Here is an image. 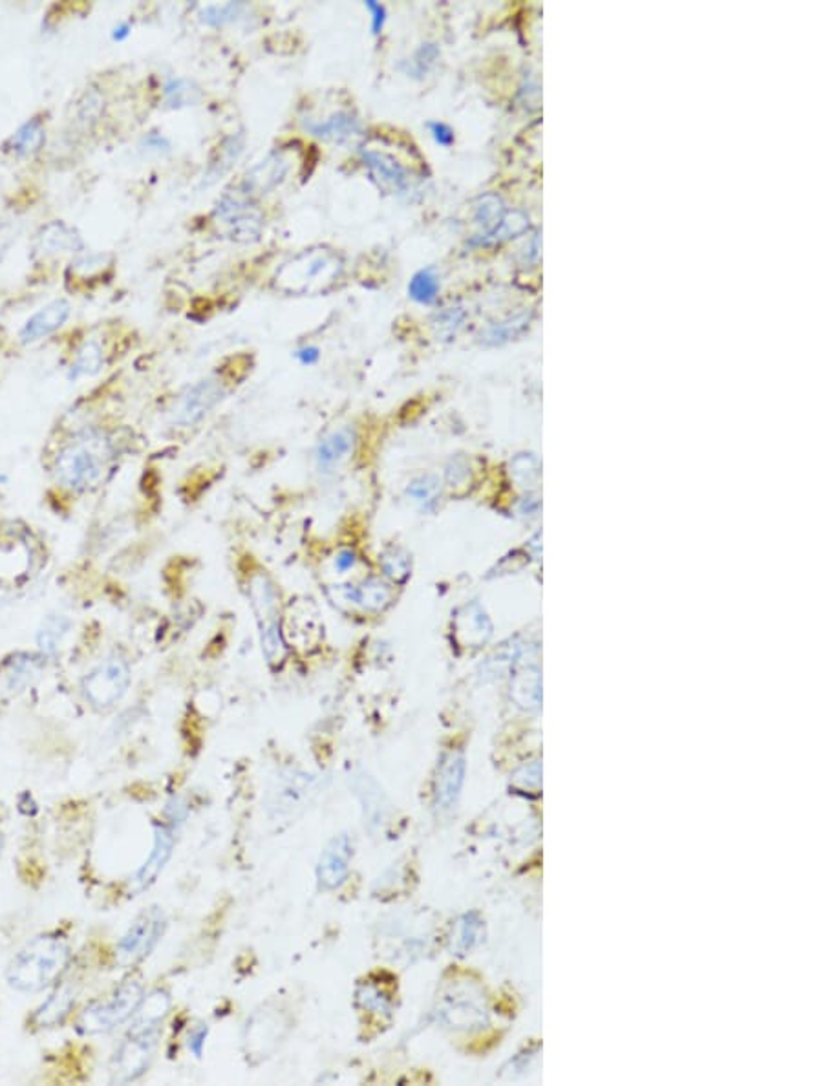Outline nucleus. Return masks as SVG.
Returning <instances> with one entry per match:
<instances>
[{"instance_id":"obj_42","label":"nucleus","mask_w":823,"mask_h":1086,"mask_svg":"<svg viewBox=\"0 0 823 1086\" xmlns=\"http://www.w3.org/2000/svg\"><path fill=\"white\" fill-rule=\"evenodd\" d=\"M207 1033H209V1028H207V1024H199V1027L194 1028L191 1035H188V1050H191L196 1057H202V1054H204Z\"/></svg>"},{"instance_id":"obj_9","label":"nucleus","mask_w":823,"mask_h":1086,"mask_svg":"<svg viewBox=\"0 0 823 1086\" xmlns=\"http://www.w3.org/2000/svg\"><path fill=\"white\" fill-rule=\"evenodd\" d=\"M167 916L162 908H149L136 916L118 942V960L124 966L149 957L167 931Z\"/></svg>"},{"instance_id":"obj_13","label":"nucleus","mask_w":823,"mask_h":1086,"mask_svg":"<svg viewBox=\"0 0 823 1086\" xmlns=\"http://www.w3.org/2000/svg\"><path fill=\"white\" fill-rule=\"evenodd\" d=\"M356 855V844L350 834H339L329 839L317 864V886L321 891H335L350 877L351 861Z\"/></svg>"},{"instance_id":"obj_10","label":"nucleus","mask_w":823,"mask_h":1086,"mask_svg":"<svg viewBox=\"0 0 823 1086\" xmlns=\"http://www.w3.org/2000/svg\"><path fill=\"white\" fill-rule=\"evenodd\" d=\"M226 382L221 381L220 377H205L202 381L185 388L182 395L176 399L171 412V423L176 428H194L226 399Z\"/></svg>"},{"instance_id":"obj_20","label":"nucleus","mask_w":823,"mask_h":1086,"mask_svg":"<svg viewBox=\"0 0 823 1086\" xmlns=\"http://www.w3.org/2000/svg\"><path fill=\"white\" fill-rule=\"evenodd\" d=\"M302 129L306 130L307 134H312L313 138L334 141V143H340V145L346 143V141L356 140V138L362 135L361 119L351 112H337L334 116H329V118L323 119V121L304 119L302 121Z\"/></svg>"},{"instance_id":"obj_4","label":"nucleus","mask_w":823,"mask_h":1086,"mask_svg":"<svg viewBox=\"0 0 823 1086\" xmlns=\"http://www.w3.org/2000/svg\"><path fill=\"white\" fill-rule=\"evenodd\" d=\"M246 591L259 628L266 662L274 670L282 667L288 656V642L280 619V595L277 586L266 571H255L248 576Z\"/></svg>"},{"instance_id":"obj_23","label":"nucleus","mask_w":823,"mask_h":1086,"mask_svg":"<svg viewBox=\"0 0 823 1086\" xmlns=\"http://www.w3.org/2000/svg\"><path fill=\"white\" fill-rule=\"evenodd\" d=\"M243 146H246V134L242 130L224 138L220 145L216 146L215 154L210 156L209 165L205 169L202 187H209L213 183L218 182L224 174L229 173L232 165L238 162V158L242 156Z\"/></svg>"},{"instance_id":"obj_15","label":"nucleus","mask_w":823,"mask_h":1086,"mask_svg":"<svg viewBox=\"0 0 823 1086\" xmlns=\"http://www.w3.org/2000/svg\"><path fill=\"white\" fill-rule=\"evenodd\" d=\"M174 844H176V836H174L173 825L163 823V825H158L154 828L151 855L132 878L136 891H145V889L151 888L152 883L156 882L158 877L162 875L163 869L171 860V856H173Z\"/></svg>"},{"instance_id":"obj_8","label":"nucleus","mask_w":823,"mask_h":1086,"mask_svg":"<svg viewBox=\"0 0 823 1086\" xmlns=\"http://www.w3.org/2000/svg\"><path fill=\"white\" fill-rule=\"evenodd\" d=\"M132 672L123 656L108 655L91 667L83 678V695L96 710H108L118 705L129 692Z\"/></svg>"},{"instance_id":"obj_40","label":"nucleus","mask_w":823,"mask_h":1086,"mask_svg":"<svg viewBox=\"0 0 823 1086\" xmlns=\"http://www.w3.org/2000/svg\"><path fill=\"white\" fill-rule=\"evenodd\" d=\"M365 8L370 11L371 15V35H376L377 37V35H381L385 24H387V8L381 2H376V0H366Z\"/></svg>"},{"instance_id":"obj_2","label":"nucleus","mask_w":823,"mask_h":1086,"mask_svg":"<svg viewBox=\"0 0 823 1086\" xmlns=\"http://www.w3.org/2000/svg\"><path fill=\"white\" fill-rule=\"evenodd\" d=\"M169 1006H171V997L165 991H156L151 997H145L138 1010L140 1013L138 1021L132 1024L123 1043L119 1044V1049L113 1054L110 1065L112 1083L127 1085L140 1079L149 1071Z\"/></svg>"},{"instance_id":"obj_43","label":"nucleus","mask_w":823,"mask_h":1086,"mask_svg":"<svg viewBox=\"0 0 823 1086\" xmlns=\"http://www.w3.org/2000/svg\"><path fill=\"white\" fill-rule=\"evenodd\" d=\"M334 564L335 569L339 571V573L354 569L357 564L356 551L350 547L340 549L339 553L335 554Z\"/></svg>"},{"instance_id":"obj_26","label":"nucleus","mask_w":823,"mask_h":1086,"mask_svg":"<svg viewBox=\"0 0 823 1086\" xmlns=\"http://www.w3.org/2000/svg\"><path fill=\"white\" fill-rule=\"evenodd\" d=\"M72 619L63 613H50L43 619L37 630L39 651L44 656H52L65 644V639L72 630Z\"/></svg>"},{"instance_id":"obj_38","label":"nucleus","mask_w":823,"mask_h":1086,"mask_svg":"<svg viewBox=\"0 0 823 1086\" xmlns=\"http://www.w3.org/2000/svg\"><path fill=\"white\" fill-rule=\"evenodd\" d=\"M463 321H465V309L462 307H447L445 312L440 313L436 317V329L437 335H445V337H453L457 329L462 328Z\"/></svg>"},{"instance_id":"obj_44","label":"nucleus","mask_w":823,"mask_h":1086,"mask_svg":"<svg viewBox=\"0 0 823 1086\" xmlns=\"http://www.w3.org/2000/svg\"><path fill=\"white\" fill-rule=\"evenodd\" d=\"M143 146H147L151 152H156V154H167V152H171V141L165 135L158 134V132L147 134L143 138Z\"/></svg>"},{"instance_id":"obj_35","label":"nucleus","mask_w":823,"mask_h":1086,"mask_svg":"<svg viewBox=\"0 0 823 1086\" xmlns=\"http://www.w3.org/2000/svg\"><path fill=\"white\" fill-rule=\"evenodd\" d=\"M356 1000L362 1010L371 1011V1013H377V1016L390 1013V1008H392V1000L388 997L387 991H382L373 982H361V985L357 986Z\"/></svg>"},{"instance_id":"obj_5","label":"nucleus","mask_w":823,"mask_h":1086,"mask_svg":"<svg viewBox=\"0 0 823 1086\" xmlns=\"http://www.w3.org/2000/svg\"><path fill=\"white\" fill-rule=\"evenodd\" d=\"M343 259L329 249H310L285 262L274 285L290 295H317L328 291L343 273Z\"/></svg>"},{"instance_id":"obj_19","label":"nucleus","mask_w":823,"mask_h":1086,"mask_svg":"<svg viewBox=\"0 0 823 1086\" xmlns=\"http://www.w3.org/2000/svg\"><path fill=\"white\" fill-rule=\"evenodd\" d=\"M71 315V302L65 301V298L52 301L28 318L19 332V339H21L22 345H33V343L46 339L48 335L63 328Z\"/></svg>"},{"instance_id":"obj_29","label":"nucleus","mask_w":823,"mask_h":1086,"mask_svg":"<svg viewBox=\"0 0 823 1086\" xmlns=\"http://www.w3.org/2000/svg\"><path fill=\"white\" fill-rule=\"evenodd\" d=\"M163 97L169 108L194 107L202 101V90L196 83L183 77L169 79L163 87Z\"/></svg>"},{"instance_id":"obj_21","label":"nucleus","mask_w":823,"mask_h":1086,"mask_svg":"<svg viewBox=\"0 0 823 1086\" xmlns=\"http://www.w3.org/2000/svg\"><path fill=\"white\" fill-rule=\"evenodd\" d=\"M351 789H354L357 800L361 803L362 817H365V825L368 827V830L373 834L381 833V825L385 822V811H387L381 785L377 783L376 778H371L366 772H359L351 780Z\"/></svg>"},{"instance_id":"obj_3","label":"nucleus","mask_w":823,"mask_h":1086,"mask_svg":"<svg viewBox=\"0 0 823 1086\" xmlns=\"http://www.w3.org/2000/svg\"><path fill=\"white\" fill-rule=\"evenodd\" d=\"M71 958V944L65 936L57 933L35 936L11 958L6 980L15 991L37 993L65 974Z\"/></svg>"},{"instance_id":"obj_22","label":"nucleus","mask_w":823,"mask_h":1086,"mask_svg":"<svg viewBox=\"0 0 823 1086\" xmlns=\"http://www.w3.org/2000/svg\"><path fill=\"white\" fill-rule=\"evenodd\" d=\"M74 251H83V240L72 227L63 221H52L37 232L35 238V253L43 257H57V254Z\"/></svg>"},{"instance_id":"obj_1","label":"nucleus","mask_w":823,"mask_h":1086,"mask_svg":"<svg viewBox=\"0 0 823 1086\" xmlns=\"http://www.w3.org/2000/svg\"><path fill=\"white\" fill-rule=\"evenodd\" d=\"M113 456L116 445L108 434L94 426L77 432L55 456V481L71 492H88L101 484Z\"/></svg>"},{"instance_id":"obj_30","label":"nucleus","mask_w":823,"mask_h":1086,"mask_svg":"<svg viewBox=\"0 0 823 1086\" xmlns=\"http://www.w3.org/2000/svg\"><path fill=\"white\" fill-rule=\"evenodd\" d=\"M379 567H381L385 580L401 584L410 575V556L403 547L390 545L379 554Z\"/></svg>"},{"instance_id":"obj_18","label":"nucleus","mask_w":823,"mask_h":1086,"mask_svg":"<svg viewBox=\"0 0 823 1086\" xmlns=\"http://www.w3.org/2000/svg\"><path fill=\"white\" fill-rule=\"evenodd\" d=\"M340 597L365 613H382L392 602V586L381 576H368L359 584L337 586Z\"/></svg>"},{"instance_id":"obj_33","label":"nucleus","mask_w":823,"mask_h":1086,"mask_svg":"<svg viewBox=\"0 0 823 1086\" xmlns=\"http://www.w3.org/2000/svg\"><path fill=\"white\" fill-rule=\"evenodd\" d=\"M246 8L248 6L243 4V2L205 6L204 10L199 11V21L204 22L205 26L224 28L227 24L237 22L242 17Z\"/></svg>"},{"instance_id":"obj_25","label":"nucleus","mask_w":823,"mask_h":1086,"mask_svg":"<svg viewBox=\"0 0 823 1086\" xmlns=\"http://www.w3.org/2000/svg\"><path fill=\"white\" fill-rule=\"evenodd\" d=\"M76 1004V993L72 988H61L54 996L44 1000L35 1011V1024L39 1028L59 1027L65 1022L66 1017L71 1016L72 1008Z\"/></svg>"},{"instance_id":"obj_24","label":"nucleus","mask_w":823,"mask_h":1086,"mask_svg":"<svg viewBox=\"0 0 823 1086\" xmlns=\"http://www.w3.org/2000/svg\"><path fill=\"white\" fill-rule=\"evenodd\" d=\"M44 659L46 656L33 655V653H17L4 664L6 688L10 692H22L30 686L35 678L41 677L44 670Z\"/></svg>"},{"instance_id":"obj_47","label":"nucleus","mask_w":823,"mask_h":1086,"mask_svg":"<svg viewBox=\"0 0 823 1086\" xmlns=\"http://www.w3.org/2000/svg\"><path fill=\"white\" fill-rule=\"evenodd\" d=\"M2 847H4V838H2V834H0V855H2Z\"/></svg>"},{"instance_id":"obj_46","label":"nucleus","mask_w":823,"mask_h":1086,"mask_svg":"<svg viewBox=\"0 0 823 1086\" xmlns=\"http://www.w3.org/2000/svg\"><path fill=\"white\" fill-rule=\"evenodd\" d=\"M130 32H132V28H130L129 22H123V24H119V26L116 28V30H113L112 39L113 41H118V43H121V41H124V39L129 37Z\"/></svg>"},{"instance_id":"obj_32","label":"nucleus","mask_w":823,"mask_h":1086,"mask_svg":"<svg viewBox=\"0 0 823 1086\" xmlns=\"http://www.w3.org/2000/svg\"><path fill=\"white\" fill-rule=\"evenodd\" d=\"M440 287H442V284H440V279H437L436 270L434 268H426V270L418 271L412 276V280H410L409 295L418 304L432 306L437 301Z\"/></svg>"},{"instance_id":"obj_14","label":"nucleus","mask_w":823,"mask_h":1086,"mask_svg":"<svg viewBox=\"0 0 823 1086\" xmlns=\"http://www.w3.org/2000/svg\"><path fill=\"white\" fill-rule=\"evenodd\" d=\"M291 163L282 152H271L270 156L257 163L246 176L240 185H237L249 198H262L266 194L273 193L280 183L284 182L290 173Z\"/></svg>"},{"instance_id":"obj_36","label":"nucleus","mask_w":823,"mask_h":1086,"mask_svg":"<svg viewBox=\"0 0 823 1086\" xmlns=\"http://www.w3.org/2000/svg\"><path fill=\"white\" fill-rule=\"evenodd\" d=\"M526 227H528L526 216L520 215V213H509V215L503 216V220L500 221V226L496 227L495 231L474 243L487 246V243L503 242V240H509V238H515L520 232L526 231Z\"/></svg>"},{"instance_id":"obj_37","label":"nucleus","mask_w":823,"mask_h":1086,"mask_svg":"<svg viewBox=\"0 0 823 1086\" xmlns=\"http://www.w3.org/2000/svg\"><path fill=\"white\" fill-rule=\"evenodd\" d=\"M526 324H528V317H526V315H522V317L512 318V321H506V323L495 324V326H490V328L481 335V339H484L485 345H501V343L511 340L515 335L520 334V332L526 328Z\"/></svg>"},{"instance_id":"obj_12","label":"nucleus","mask_w":823,"mask_h":1086,"mask_svg":"<svg viewBox=\"0 0 823 1086\" xmlns=\"http://www.w3.org/2000/svg\"><path fill=\"white\" fill-rule=\"evenodd\" d=\"M318 780L315 775L290 769L274 778L266 807L271 817H291L306 808L307 803L317 794Z\"/></svg>"},{"instance_id":"obj_16","label":"nucleus","mask_w":823,"mask_h":1086,"mask_svg":"<svg viewBox=\"0 0 823 1086\" xmlns=\"http://www.w3.org/2000/svg\"><path fill=\"white\" fill-rule=\"evenodd\" d=\"M361 158L371 182L379 191L385 194H404L409 191V173L396 158L379 151H362Z\"/></svg>"},{"instance_id":"obj_6","label":"nucleus","mask_w":823,"mask_h":1086,"mask_svg":"<svg viewBox=\"0 0 823 1086\" xmlns=\"http://www.w3.org/2000/svg\"><path fill=\"white\" fill-rule=\"evenodd\" d=\"M143 1000H145V990L140 982L119 986L107 1000H97L83 1011L77 1019V1032L83 1035L112 1032L138 1013Z\"/></svg>"},{"instance_id":"obj_31","label":"nucleus","mask_w":823,"mask_h":1086,"mask_svg":"<svg viewBox=\"0 0 823 1086\" xmlns=\"http://www.w3.org/2000/svg\"><path fill=\"white\" fill-rule=\"evenodd\" d=\"M503 216H506V209H503V204H501V199L498 196H495V194L481 196L478 199V205H476L474 221L479 227H484V232L474 242H478V240L495 231L496 227L500 226V221L503 220Z\"/></svg>"},{"instance_id":"obj_27","label":"nucleus","mask_w":823,"mask_h":1086,"mask_svg":"<svg viewBox=\"0 0 823 1086\" xmlns=\"http://www.w3.org/2000/svg\"><path fill=\"white\" fill-rule=\"evenodd\" d=\"M44 141H46V132H44L43 121L39 118H33L28 119L26 123L21 124L10 135V140L6 141V149L13 152L15 156L26 158L41 151Z\"/></svg>"},{"instance_id":"obj_45","label":"nucleus","mask_w":823,"mask_h":1086,"mask_svg":"<svg viewBox=\"0 0 823 1086\" xmlns=\"http://www.w3.org/2000/svg\"><path fill=\"white\" fill-rule=\"evenodd\" d=\"M296 361L304 366H312L321 359V350L317 346H304L295 351Z\"/></svg>"},{"instance_id":"obj_34","label":"nucleus","mask_w":823,"mask_h":1086,"mask_svg":"<svg viewBox=\"0 0 823 1086\" xmlns=\"http://www.w3.org/2000/svg\"><path fill=\"white\" fill-rule=\"evenodd\" d=\"M437 57H440V48H437V44H421L420 48L415 50L414 55H412L410 59L403 61V63L399 65V68H401L407 76L421 79V77L429 74V70H431L434 63H436Z\"/></svg>"},{"instance_id":"obj_17","label":"nucleus","mask_w":823,"mask_h":1086,"mask_svg":"<svg viewBox=\"0 0 823 1086\" xmlns=\"http://www.w3.org/2000/svg\"><path fill=\"white\" fill-rule=\"evenodd\" d=\"M356 428L354 426H339L317 443V448L313 454L315 467L321 474L334 473L351 454L356 453Z\"/></svg>"},{"instance_id":"obj_28","label":"nucleus","mask_w":823,"mask_h":1086,"mask_svg":"<svg viewBox=\"0 0 823 1086\" xmlns=\"http://www.w3.org/2000/svg\"><path fill=\"white\" fill-rule=\"evenodd\" d=\"M102 348L97 340H87L85 345L77 350L76 359L72 361L71 371H68V379L71 381H79L83 377H91L99 373L102 368Z\"/></svg>"},{"instance_id":"obj_7","label":"nucleus","mask_w":823,"mask_h":1086,"mask_svg":"<svg viewBox=\"0 0 823 1086\" xmlns=\"http://www.w3.org/2000/svg\"><path fill=\"white\" fill-rule=\"evenodd\" d=\"M216 226L235 242H257L264 229V215L240 188L235 187L221 194L213 210Z\"/></svg>"},{"instance_id":"obj_39","label":"nucleus","mask_w":823,"mask_h":1086,"mask_svg":"<svg viewBox=\"0 0 823 1086\" xmlns=\"http://www.w3.org/2000/svg\"><path fill=\"white\" fill-rule=\"evenodd\" d=\"M434 492H436V484L431 481L429 478L415 479L414 484L409 487V495L415 503H421V506H431L432 498H434Z\"/></svg>"},{"instance_id":"obj_41","label":"nucleus","mask_w":823,"mask_h":1086,"mask_svg":"<svg viewBox=\"0 0 823 1086\" xmlns=\"http://www.w3.org/2000/svg\"><path fill=\"white\" fill-rule=\"evenodd\" d=\"M429 130H431L432 138H434L437 145L451 146L454 140H456L454 130L447 123H442V121H431L429 123Z\"/></svg>"},{"instance_id":"obj_11","label":"nucleus","mask_w":823,"mask_h":1086,"mask_svg":"<svg viewBox=\"0 0 823 1086\" xmlns=\"http://www.w3.org/2000/svg\"><path fill=\"white\" fill-rule=\"evenodd\" d=\"M290 1019L279 1008L266 1006L255 1011L243 1030V1050L248 1061H264L279 1049L290 1033Z\"/></svg>"}]
</instances>
